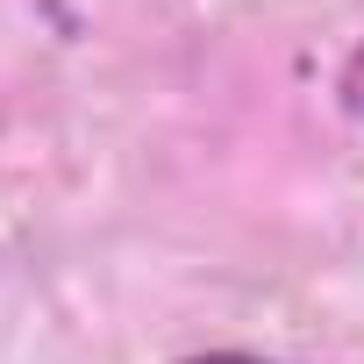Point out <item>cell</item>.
I'll return each mask as SVG.
<instances>
[{
	"mask_svg": "<svg viewBox=\"0 0 364 364\" xmlns=\"http://www.w3.org/2000/svg\"><path fill=\"white\" fill-rule=\"evenodd\" d=\"M336 100H343V114L364 122V43L350 50V65H343V79H336Z\"/></svg>",
	"mask_w": 364,
	"mask_h": 364,
	"instance_id": "1",
	"label": "cell"
},
{
	"mask_svg": "<svg viewBox=\"0 0 364 364\" xmlns=\"http://www.w3.org/2000/svg\"><path fill=\"white\" fill-rule=\"evenodd\" d=\"M178 364H286V357H250V350H208V357H178Z\"/></svg>",
	"mask_w": 364,
	"mask_h": 364,
	"instance_id": "2",
	"label": "cell"
}]
</instances>
